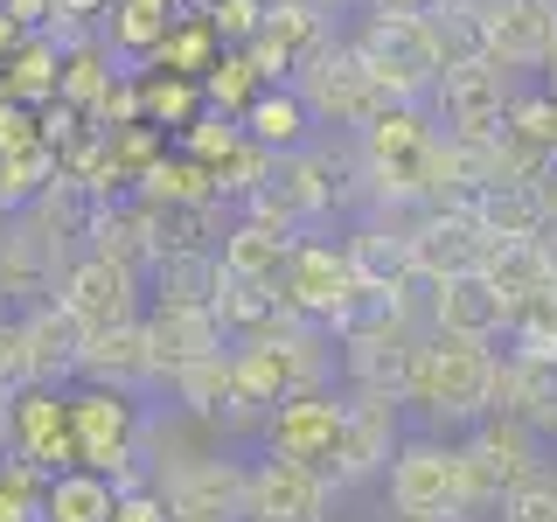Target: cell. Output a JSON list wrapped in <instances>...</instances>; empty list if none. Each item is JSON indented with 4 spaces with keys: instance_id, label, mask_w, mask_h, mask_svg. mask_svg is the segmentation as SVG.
I'll use <instances>...</instances> for the list:
<instances>
[{
    "instance_id": "obj_7",
    "label": "cell",
    "mask_w": 557,
    "mask_h": 522,
    "mask_svg": "<svg viewBox=\"0 0 557 522\" xmlns=\"http://www.w3.org/2000/svg\"><path fill=\"white\" fill-rule=\"evenodd\" d=\"M258 425H265V452H278V460H300V467H321V474L342 481L348 397H335V390H300V397H286V405H272Z\"/></svg>"
},
{
    "instance_id": "obj_44",
    "label": "cell",
    "mask_w": 557,
    "mask_h": 522,
    "mask_svg": "<svg viewBox=\"0 0 557 522\" xmlns=\"http://www.w3.org/2000/svg\"><path fill=\"white\" fill-rule=\"evenodd\" d=\"M544 70H550V91H557V49H550V63H544Z\"/></svg>"
},
{
    "instance_id": "obj_16",
    "label": "cell",
    "mask_w": 557,
    "mask_h": 522,
    "mask_svg": "<svg viewBox=\"0 0 557 522\" xmlns=\"http://www.w3.org/2000/svg\"><path fill=\"white\" fill-rule=\"evenodd\" d=\"M481 35L502 70H544L557 49V0H487Z\"/></svg>"
},
{
    "instance_id": "obj_32",
    "label": "cell",
    "mask_w": 557,
    "mask_h": 522,
    "mask_svg": "<svg viewBox=\"0 0 557 522\" xmlns=\"http://www.w3.org/2000/svg\"><path fill=\"white\" fill-rule=\"evenodd\" d=\"M223 57V42H216V28H209V14H174L168 35H161V49H153V70H182V77H202L209 63Z\"/></svg>"
},
{
    "instance_id": "obj_21",
    "label": "cell",
    "mask_w": 557,
    "mask_h": 522,
    "mask_svg": "<svg viewBox=\"0 0 557 522\" xmlns=\"http://www.w3.org/2000/svg\"><path fill=\"white\" fill-rule=\"evenodd\" d=\"M22 321V341H28V370H35V383H77V370H84V335L91 327L77 321L63 300H35V307H22L14 313Z\"/></svg>"
},
{
    "instance_id": "obj_30",
    "label": "cell",
    "mask_w": 557,
    "mask_h": 522,
    "mask_svg": "<svg viewBox=\"0 0 557 522\" xmlns=\"http://www.w3.org/2000/svg\"><path fill=\"white\" fill-rule=\"evenodd\" d=\"M293 244H300V231H278V223L244 216V223L223 231L216 258H223V272H231V278H278V265L293 258Z\"/></svg>"
},
{
    "instance_id": "obj_4",
    "label": "cell",
    "mask_w": 557,
    "mask_h": 522,
    "mask_svg": "<svg viewBox=\"0 0 557 522\" xmlns=\"http://www.w3.org/2000/svg\"><path fill=\"white\" fill-rule=\"evenodd\" d=\"M348 42H356V57L376 77L383 98L425 104L432 77H440V42H432V22H425V14H376L370 8V22L348 28Z\"/></svg>"
},
{
    "instance_id": "obj_9",
    "label": "cell",
    "mask_w": 557,
    "mask_h": 522,
    "mask_svg": "<svg viewBox=\"0 0 557 522\" xmlns=\"http://www.w3.org/2000/svg\"><path fill=\"white\" fill-rule=\"evenodd\" d=\"M335 495H342L335 474L265 452L251 467V481H244V522H327L335 515Z\"/></svg>"
},
{
    "instance_id": "obj_22",
    "label": "cell",
    "mask_w": 557,
    "mask_h": 522,
    "mask_svg": "<svg viewBox=\"0 0 557 522\" xmlns=\"http://www.w3.org/2000/svg\"><path fill=\"white\" fill-rule=\"evenodd\" d=\"M14 452L35 460L42 474H57V467H77V439H70V405L57 383H28L22 397H14Z\"/></svg>"
},
{
    "instance_id": "obj_35",
    "label": "cell",
    "mask_w": 557,
    "mask_h": 522,
    "mask_svg": "<svg viewBox=\"0 0 557 522\" xmlns=\"http://www.w3.org/2000/svg\"><path fill=\"white\" fill-rule=\"evenodd\" d=\"M174 14L153 8V0H112V49L126 63H153V49H161Z\"/></svg>"
},
{
    "instance_id": "obj_45",
    "label": "cell",
    "mask_w": 557,
    "mask_h": 522,
    "mask_svg": "<svg viewBox=\"0 0 557 522\" xmlns=\"http://www.w3.org/2000/svg\"><path fill=\"white\" fill-rule=\"evenodd\" d=\"M153 8H168V14H174V8H182V0H153Z\"/></svg>"
},
{
    "instance_id": "obj_37",
    "label": "cell",
    "mask_w": 557,
    "mask_h": 522,
    "mask_svg": "<svg viewBox=\"0 0 557 522\" xmlns=\"http://www.w3.org/2000/svg\"><path fill=\"white\" fill-rule=\"evenodd\" d=\"M237 147H244V126H237V112H216V104H202V112L182 126V153H196V161H202L209 174H216L223 161H231Z\"/></svg>"
},
{
    "instance_id": "obj_27",
    "label": "cell",
    "mask_w": 557,
    "mask_h": 522,
    "mask_svg": "<svg viewBox=\"0 0 557 522\" xmlns=\"http://www.w3.org/2000/svg\"><path fill=\"white\" fill-rule=\"evenodd\" d=\"M237 126H244V139L251 147H265V153H286V147H307L313 139V112H307V98L293 91V84H265L251 104L237 112Z\"/></svg>"
},
{
    "instance_id": "obj_29",
    "label": "cell",
    "mask_w": 557,
    "mask_h": 522,
    "mask_svg": "<svg viewBox=\"0 0 557 522\" xmlns=\"http://www.w3.org/2000/svg\"><path fill=\"white\" fill-rule=\"evenodd\" d=\"M474 209H481V223L495 237H544L550 231V209L536 196V174H502V182H487L474 196Z\"/></svg>"
},
{
    "instance_id": "obj_46",
    "label": "cell",
    "mask_w": 557,
    "mask_h": 522,
    "mask_svg": "<svg viewBox=\"0 0 557 522\" xmlns=\"http://www.w3.org/2000/svg\"><path fill=\"white\" fill-rule=\"evenodd\" d=\"M0 223H8V209H0Z\"/></svg>"
},
{
    "instance_id": "obj_1",
    "label": "cell",
    "mask_w": 557,
    "mask_h": 522,
    "mask_svg": "<svg viewBox=\"0 0 557 522\" xmlns=\"http://www.w3.org/2000/svg\"><path fill=\"white\" fill-rule=\"evenodd\" d=\"M231 370H237L244 425H251V418H265L272 405H286V397H300V390H327V376H335V335H327L321 321L286 313L278 327L231 348Z\"/></svg>"
},
{
    "instance_id": "obj_26",
    "label": "cell",
    "mask_w": 557,
    "mask_h": 522,
    "mask_svg": "<svg viewBox=\"0 0 557 522\" xmlns=\"http://www.w3.org/2000/svg\"><path fill=\"white\" fill-rule=\"evenodd\" d=\"M174 405H182V418H196V425H244V405H237V370H231V348L223 356H202L188 362V370H174Z\"/></svg>"
},
{
    "instance_id": "obj_25",
    "label": "cell",
    "mask_w": 557,
    "mask_h": 522,
    "mask_svg": "<svg viewBox=\"0 0 557 522\" xmlns=\"http://www.w3.org/2000/svg\"><path fill=\"white\" fill-rule=\"evenodd\" d=\"M342 251H348V272L376 293H418L425 286V278H418V258H411V231H397V223H383V216L362 223Z\"/></svg>"
},
{
    "instance_id": "obj_24",
    "label": "cell",
    "mask_w": 557,
    "mask_h": 522,
    "mask_svg": "<svg viewBox=\"0 0 557 522\" xmlns=\"http://www.w3.org/2000/svg\"><path fill=\"white\" fill-rule=\"evenodd\" d=\"M216 293H223L216 244H168L147 265V300L161 307H216Z\"/></svg>"
},
{
    "instance_id": "obj_23",
    "label": "cell",
    "mask_w": 557,
    "mask_h": 522,
    "mask_svg": "<svg viewBox=\"0 0 557 522\" xmlns=\"http://www.w3.org/2000/svg\"><path fill=\"white\" fill-rule=\"evenodd\" d=\"M84 383H112V390H147V383H161L153 376V348H147V321H112V327H91L84 335Z\"/></svg>"
},
{
    "instance_id": "obj_47",
    "label": "cell",
    "mask_w": 557,
    "mask_h": 522,
    "mask_svg": "<svg viewBox=\"0 0 557 522\" xmlns=\"http://www.w3.org/2000/svg\"><path fill=\"white\" fill-rule=\"evenodd\" d=\"M0 8H8V0H0Z\"/></svg>"
},
{
    "instance_id": "obj_5",
    "label": "cell",
    "mask_w": 557,
    "mask_h": 522,
    "mask_svg": "<svg viewBox=\"0 0 557 522\" xmlns=\"http://www.w3.org/2000/svg\"><path fill=\"white\" fill-rule=\"evenodd\" d=\"M293 91L307 98V112H313V126H335V133H356V126H370V119L383 112V98L376 91V77L362 70V57H356V42L348 35H327L313 57L293 70Z\"/></svg>"
},
{
    "instance_id": "obj_28",
    "label": "cell",
    "mask_w": 557,
    "mask_h": 522,
    "mask_svg": "<svg viewBox=\"0 0 557 522\" xmlns=\"http://www.w3.org/2000/svg\"><path fill=\"white\" fill-rule=\"evenodd\" d=\"M112 501L119 487L112 474H98V467H57V474L42 481V522H112Z\"/></svg>"
},
{
    "instance_id": "obj_15",
    "label": "cell",
    "mask_w": 557,
    "mask_h": 522,
    "mask_svg": "<svg viewBox=\"0 0 557 522\" xmlns=\"http://www.w3.org/2000/svg\"><path fill=\"white\" fill-rule=\"evenodd\" d=\"M278 300H286V313H300V321H327V313L342 307V293L356 286V272H348V251L342 244H313L300 237L293 244V258L278 265Z\"/></svg>"
},
{
    "instance_id": "obj_36",
    "label": "cell",
    "mask_w": 557,
    "mask_h": 522,
    "mask_svg": "<svg viewBox=\"0 0 557 522\" xmlns=\"http://www.w3.org/2000/svg\"><path fill=\"white\" fill-rule=\"evenodd\" d=\"M196 112H202V77L161 70V77L139 84V119H147V126H188Z\"/></svg>"
},
{
    "instance_id": "obj_38",
    "label": "cell",
    "mask_w": 557,
    "mask_h": 522,
    "mask_svg": "<svg viewBox=\"0 0 557 522\" xmlns=\"http://www.w3.org/2000/svg\"><path fill=\"white\" fill-rule=\"evenodd\" d=\"M502 522H557V474L550 467H536V474H522L516 487H502Z\"/></svg>"
},
{
    "instance_id": "obj_40",
    "label": "cell",
    "mask_w": 557,
    "mask_h": 522,
    "mask_svg": "<svg viewBox=\"0 0 557 522\" xmlns=\"http://www.w3.org/2000/svg\"><path fill=\"white\" fill-rule=\"evenodd\" d=\"M35 383V370H28V341H22V321H8V313H0V397H22Z\"/></svg>"
},
{
    "instance_id": "obj_3",
    "label": "cell",
    "mask_w": 557,
    "mask_h": 522,
    "mask_svg": "<svg viewBox=\"0 0 557 522\" xmlns=\"http://www.w3.org/2000/svg\"><path fill=\"white\" fill-rule=\"evenodd\" d=\"M383 481H391V509L405 522H474L481 515V495L467 481V452L446 439H397Z\"/></svg>"
},
{
    "instance_id": "obj_43",
    "label": "cell",
    "mask_w": 557,
    "mask_h": 522,
    "mask_svg": "<svg viewBox=\"0 0 557 522\" xmlns=\"http://www.w3.org/2000/svg\"><path fill=\"white\" fill-rule=\"evenodd\" d=\"M313 8H327V14H348V8H370V0H313Z\"/></svg>"
},
{
    "instance_id": "obj_12",
    "label": "cell",
    "mask_w": 557,
    "mask_h": 522,
    "mask_svg": "<svg viewBox=\"0 0 557 522\" xmlns=\"http://www.w3.org/2000/svg\"><path fill=\"white\" fill-rule=\"evenodd\" d=\"M425 98L446 133H502V112L516 98V70H502L495 57H467V63H446Z\"/></svg>"
},
{
    "instance_id": "obj_39",
    "label": "cell",
    "mask_w": 557,
    "mask_h": 522,
    "mask_svg": "<svg viewBox=\"0 0 557 522\" xmlns=\"http://www.w3.org/2000/svg\"><path fill=\"white\" fill-rule=\"evenodd\" d=\"M265 8H272V0H202V14H209V28H216L223 49H244V42H251L258 22H265Z\"/></svg>"
},
{
    "instance_id": "obj_33",
    "label": "cell",
    "mask_w": 557,
    "mask_h": 522,
    "mask_svg": "<svg viewBox=\"0 0 557 522\" xmlns=\"http://www.w3.org/2000/svg\"><path fill=\"white\" fill-rule=\"evenodd\" d=\"M0 84H8V98H14V104H42V98H57V84H63V49L49 42L42 28H35L28 42H22V57L8 63V77H0Z\"/></svg>"
},
{
    "instance_id": "obj_14",
    "label": "cell",
    "mask_w": 557,
    "mask_h": 522,
    "mask_svg": "<svg viewBox=\"0 0 557 522\" xmlns=\"http://www.w3.org/2000/svg\"><path fill=\"white\" fill-rule=\"evenodd\" d=\"M348 446H342V487L356 481H376L383 467H391L397 439H405V425H397V411H405V397L391 390H362V383H348Z\"/></svg>"
},
{
    "instance_id": "obj_42",
    "label": "cell",
    "mask_w": 557,
    "mask_h": 522,
    "mask_svg": "<svg viewBox=\"0 0 557 522\" xmlns=\"http://www.w3.org/2000/svg\"><path fill=\"white\" fill-rule=\"evenodd\" d=\"M0 460H14V405L0 397Z\"/></svg>"
},
{
    "instance_id": "obj_20",
    "label": "cell",
    "mask_w": 557,
    "mask_h": 522,
    "mask_svg": "<svg viewBox=\"0 0 557 522\" xmlns=\"http://www.w3.org/2000/svg\"><path fill=\"white\" fill-rule=\"evenodd\" d=\"M139 321H147L153 376H174V370H188V362L223 356V348H231V335H223V321H216V307H161V300H153Z\"/></svg>"
},
{
    "instance_id": "obj_10",
    "label": "cell",
    "mask_w": 557,
    "mask_h": 522,
    "mask_svg": "<svg viewBox=\"0 0 557 522\" xmlns=\"http://www.w3.org/2000/svg\"><path fill=\"white\" fill-rule=\"evenodd\" d=\"M460 452H467V481H474L481 509H495L502 487H516L522 474L544 467V432H530L509 411H487V418H474V432L460 439Z\"/></svg>"
},
{
    "instance_id": "obj_13",
    "label": "cell",
    "mask_w": 557,
    "mask_h": 522,
    "mask_svg": "<svg viewBox=\"0 0 557 522\" xmlns=\"http://www.w3.org/2000/svg\"><path fill=\"white\" fill-rule=\"evenodd\" d=\"M139 293H147V278L133 265H119V258H104V251H70L57 300L77 313L84 327H112V321H133L139 313Z\"/></svg>"
},
{
    "instance_id": "obj_6",
    "label": "cell",
    "mask_w": 557,
    "mask_h": 522,
    "mask_svg": "<svg viewBox=\"0 0 557 522\" xmlns=\"http://www.w3.org/2000/svg\"><path fill=\"white\" fill-rule=\"evenodd\" d=\"M70 251H77V244H70L35 202L28 209H8V223H0V300H8V307L57 300Z\"/></svg>"
},
{
    "instance_id": "obj_8",
    "label": "cell",
    "mask_w": 557,
    "mask_h": 522,
    "mask_svg": "<svg viewBox=\"0 0 557 522\" xmlns=\"http://www.w3.org/2000/svg\"><path fill=\"white\" fill-rule=\"evenodd\" d=\"M244 481H251V467H237L231 452H188L153 474L168 522H244Z\"/></svg>"
},
{
    "instance_id": "obj_31",
    "label": "cell",
    "mask_w": 557,
    "mask_h": 522,
    "mask_svg": "<svg viewBox=\"0 0 557 522\" xmlns=\"http://www.w3.org/2000/svg\"><path fill=\"white\" fill-rule=\"evenodd\" d=\"M216 321H223V335H231V348H237V341H251V335H265V327L286 321V300H278L272 278H231L223 272Z\"/></svg>"
},
{
    "instance_id": "obj_41",
    "label": "cell",
    "mask_w": 557,
    "mask_h": 522,
    "mask_svg": "<svg viewBox=\"0 0 557 522\" xmlns=\"http://www.w3.org/2000/svg\"><path fill=\"white\" fill-rule=\"evenodd\" d=\"M376 14H432V8H446V0H370Z\"/></svg>"
},
{
    "instance_id": "obj_34",
    "label": "cell",
    "mask_w": 557,
    "mask_h": 522,
    "mask_svg": "<svg viewBox=\"0 0 557 522\" xmlns=\"http://www.w3.org/2000/svg\"><path fill=\"white\" fill-rule=\"evenodd\" d=\"M258 91H265V70L251 63V49H223L202 70V104H216V112H244Z\"/></svg>"
},
{
    "instance_id": "obj_19",
    "label": "cell",
    "mask_w": 557,
    "mask_h": 522,
    "mask_svg": "<svg viewBox=\"0 0 557 522\" xmlns=\"http://www.w3.org/2000/svg\"><path fill=\"white\" fill-rule=\"evenodd\" d=\"M425 327L502 341V335H509V300L495 293V278H487V272H453V278H432V286H425Z\"/></svg>"
},
{
    "instance_id": "obj_18",
    "label": "cell",
    "mask_w": 557,
    "mask_h": 522,
    "mask_svg": "<svg viewBox=\"0 0 557 522\" xmlns=\"http://www.w3.org/2000/svg\"><path fill=\"white\" fill-rule=\"evenodd\" d=\"M487 411H509L530 432L557 439V356H495V376H487Z\"/></svg>"
},
{
    "instance_id": "obj_11",
    "label": "cell",
    "mask_w": 557,
    "mask_h": 522,
    "mask_svg": "<svg viewBox=\"0 0 557 522\" xmlns=\"http://www.w3.org/2000/svg\"><path fill=\"white\" fill-rule=\"evenodd\" d=\"M487 251H495V231L481 223V209L474 196L467 202H432V209H418V223H411V258H418V278H453V272H481L487 265Z\"/></svg>"
},
{
    "instance_id": "obj_17",
    "label": "cell",
    "mask_w": 557,
    "mask_h": 522,
    "mask_svg": "<svg viewBox=\"0 0 557 522\" xmlns=\"http://www.w3.org/2000/svg\"><path fill=\"white\" fill-rule=\"evenodd\" d=\"M335 35V22H327V8H313V0H272L265 8V22H258V35L244 49H251V63L265 70V84L278 77L286 84L293 70H300L313 49Z\"/></svg>"
},
{
    "instance_id": "obj_2",
    "label": "cell",
    "mask_w": 557,
    "mask_h": 522,
    "mask_svg": "<svg viewBox=\"0 0 557 522\" xmlns=\"http://www.w3.org/2000/svg\"><path fill=\"white\" fill-rule=\"evenodd\" d=\"M487 376H495V341L425 327L411 356L405 405H418L432 425H474V418H487Z\"/></svg>"
}]
</instances>
